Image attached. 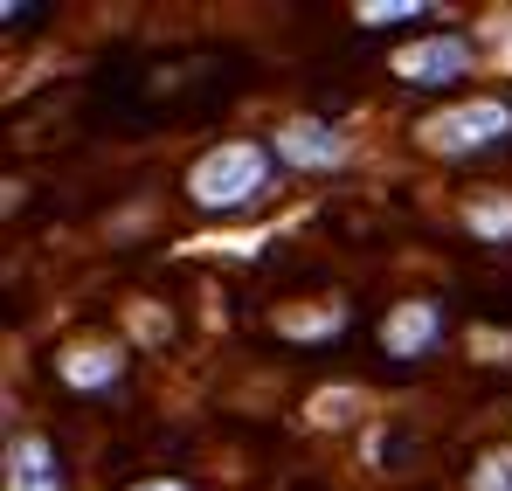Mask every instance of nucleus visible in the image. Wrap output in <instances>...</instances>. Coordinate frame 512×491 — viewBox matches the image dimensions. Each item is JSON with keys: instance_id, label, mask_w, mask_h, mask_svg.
<instances>
[{"instance_id": "1a4fd4ad", "label": "nucleus", "mask_w": 512, "mask_h": 491, "mask_svg": "<svg viewBox=\"0 0 512 491\" xmlns=\"http://www.w3.org/2000/svg\"><path fill=\"white\" fill-rule=\"evenodd\" d=\"M284 339H340L346 332V305L340 298H319V312H277Z\"/></svg>"}, {"instance_id": "7ed1b4c3", "label": "nucleus", "mask_w": 512, "mask_h": 491, "mask_svg": "<svg viewBox=\"0 0 512 491\" xmlns=\"http://www.w3.org/2000/svg\"><path fill=\"white\" fill-rule=\"evenodd\" d=\"M478 63H485L478 35H464V28H429V35L402 42V49L388 56V77L409 83V90H450V83L471 77Z\"/></svg>"}, {"instance_id": "4468645a", "label": "nucleus", "mask_w": 512, "mask_h": 491, "mask_svg": "<svg viewBox=\"0 0 512 491\" xmlns=\"http://www.w3.org/2000/svg\"><path fill=\"white\" fill-rule=\"evenodd\" d=\"M125 491H194L187 478H139V485H125Z\"/></svg>"}, {"instance_id": "39448f33", "label": "nucleus", "mask_w": 512, "mask_h": 491, "mask_svg": "<svg viewBox=\"0 0 512 491\" xmlns=\"http://www.w3.org/2000/svg\"><path fill=\"white\" fill-rule=\"evenodd\" d=\"M443 332H450V312H443V298H395L388 312H381V353L388 360H429L436 346H443Z\"/></svg>"}, {"instance_id": "6e6552de", "label": "nucleus", "mask_w": 512, "mask_h": 491, "mask_svg": "<svg viewBox=\"0 0 512 491\" xmlns=\"http://www.w3.org/2000/svg\"><path fill=\"white\" fill-rule=\"evenodd\" d=\"M457 222L478 236L485 249H512V187H485L457 208Z\"/></svg>"}, {"instance_id": "f03ea898", "label": "nucleus", "mask_w": 512, "mask_h": 491, "mask_svg": "<svg viewBox=\"0 0 512 491\" xmlns=\"http://www.w3.org/2000/svg\"><path fill=\"white\" fill-rule=\"evenodd\" d=\"M512 139V97L499 90H471V97H450V104H436L416 118V146H423L429 160H478V153H492V146H506Z\"/></svg>"}, {"instance_id": "9d476101", "label": "nucleus", "mask_w": 512, "mask_h": 491, "mask_svg": "<svg viewBox=\"0 0 512 491\" xmlns=\"http://www.w3.org/2000/svg\"><path fill=\"white\" fill-rule=\"evenodd\" d=\"M464 491H512V443H485L464 471Z\"/></svg>"}, {"instance_id": "9b49d317", "label": "nucleus", "mask_w": 512, "mask_h": 491, "mask_svg": "<svg viewBox=\"0 0 512 491\" xmlns=\"http://www.w3.org/2000/svg\"><path fill=\"white\" fill-rule=\"evenodd\" d=\"M429 14H436L429 0H360V7H353L360 28H381V21H429Z\"/></svg>"}, {"instance_id": "423d86ee", "label": "nucleus", "mask_w": 512, "mask_h": 491, "mask_svg": "<svg viewBox=\"0 0 512 491\" xmlns=\"http://www.w3.org/2000/svg\"><path fill=\"white\" fill-rule=\"evenodd\" d=\"M56 381L70 395H111L125 381V346H111V339H70L56 353Z\"/></svg>"}, {"instance_id": "0eeeda50", "label": "nucleus", "mask_w": 512, "mask_h": 491, "mask_svg": "<svg viewBox=\"0 0 512 491\" xmlns=\"http://www.w3.org/2000/svg\"><path fill=\"white\" fill-rule=\"evenodd\" d=\"M0 491H63V457H56V443H49V436H35V429L7 436Z\"/></svg>"}, {"instance_id": "ddd939ff", "label": "nucleus", "mask_w": 512, "mask_h": 491, "mask_svg": "<svg viewBox=\"0 0 512 491\" xmlns=\"http://www.w3.org/2000/svg\"><path fill=\"white\" fill-rule=\"evenodd\" d=\"M478 49H499V70H512V21H492V28H478Z\"/></svg>"}, {"instance_id": "20e7f679", "label": "nucleus", "mask_w": 512, "mask_h": 491, "mask_svg": "<svg viewBox=\"0 0 512 491\" xmlns=\"http://www.w3.org/2000/svg\"><path fill=\"white\" fill-rule=\"evenodd\" d=\"M270 153H277V166H291V173H340L353 160V139H346V125H333V118L298 111V118H284L270 132Z\"/></svg>"}, {"instance_id": "f8f14e48", "label": "nucleus", "mask_w": 512, "mask_h": 491, "mask_svg": "<svg viewBox=\"0 0 512 491\" xmlns=\"http://www.w3.org/2000/svg\"><path fill=\"white\" fill-rule=\"evenodd\" d=\"M340 409H360V388H326V395H312V402H305V422H312V429H340L346 422Z\"/></svg>"}, {"instance_id": "f257e3e1", "label": "nucleus", "mask_w": 512, "mask_h": 491, "mask_svg": "<svg viewBox=\"0 0 512 491\" xmlns=\"http://www.w3.org/2000/svg\"><path fill=\"white\" fill-rule=\"evenodd\" d=\"M187 201L201 208V215H215V222H236V215H250L270 201V187H277V153H270V139H215L208 153H194L187 166Z\"/></svg>"}]
</instances>
